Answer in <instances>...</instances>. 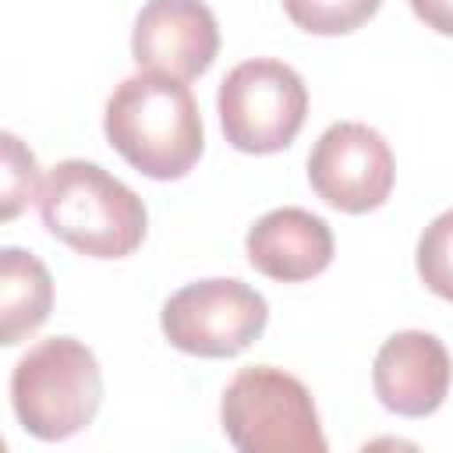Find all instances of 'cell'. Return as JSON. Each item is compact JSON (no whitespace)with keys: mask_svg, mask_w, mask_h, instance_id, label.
<instances>
[{"mask_svg":"<svg viewBox=\"0 0 453 453\" xmlns=\"http://www.w3.org/2000/svg\"><path fill=\"white\" fill-rule=\"evenodd\" d=\"M39 166L35 156L21 145L18 134H4V219H14L32 198H39Z\"/></svg>","mask_w":453,"mask_h":453,"instance_id":"5bb4252c","label":"cell"},{"mask_svg":"<svg viewBox=\"0 0 453 453\" xmlns=\"http://www.w3.org/2000/svg\"><path fill=\"white\" fill-rule=\"evenodd\" d=\"M418 21L439 35H453V0H411Z\"/></svg>","mask_w":453,"mask_h":453,"instance_id":"9a60e30c","label":"cell"},{"mask_svg":"<svg viewBox=\"0 0 453 453\" xmlns=\"http://www.w3.org/2000/svg\"><path fill=\"white\" fill-rule=\"evenodd\" d=\"M53 308L50 269L25 248L0 251V340L4 347L32 336Z\"/></svg>","mask_w":453,"mask_h":453,"instance_id":"8fae6325","label":"cell"},{"mask_svg":"<svg viewBox=\"0 0 453 453\" xmlns=\"http://www.w3.org/2000/svg\"><path fill=\"white\" fill-rule=\"evenodd\" d=\"M219 421L241 453H326L308 386L273 365H251L230 379Z\"/></svg>","mask_w":453,"mask_h":453,"instance_id":"277c9868","label":"cell"},{"mask_svg":"<svg viewBox=\"0 0 453 453\" xmlns=\"http://www.w3.org/2000/svg\"><path fill=\"white\" fill-rule=\"evenodd\" d=\"M382 0H283L287 18L311 35H347L361 28Z\"/></svg>","mask_w":453,"mask_h":453,"instance_id":"7c38bea8","label":"cell"},{"mask_svg":"<svg viewBox=\"0 0 453 453\" xmlns=\"http://www.w3.org/2000/svg\"><path fill=\"white\" fill-rule=\"evenodd\" d=\"M219 53V25L205 0H149L131 28V57L138 71L191 81L212 67Z\"/></svg>","mask_w":453,"mask_h":453,"instance_id":"ba28073f","label":"cell"},{"mask_svg":"<svg viewBox=\"0 0 453 453\" xmlns=\"http://www.w3.org/2000/svg\"><path fill=\"white\" fill-rule=\"evenodd\" d=\"M11 403L21 428L42 442L81 432L103 403L96 354L74 336L39 340L11 372Z\"/></svg>","mask_w":453,"mask_h":453,"instance_id":"3957f363","label":"cell"},{"mask_svg":"<svg viewBox=\"0 0 453 453\" xmlns=\"http://www.w3.org/2000/svg\"><path fill=\"white\" fill-rule=\"evenodd\" d=\"M226 142L248 156L287 149L308 117V88L301 74L273 57L237 64L216 96Z\"/></svg>","mask_w":453,"mask_h":453,"instance_id":"5b68a950","label":"cell"},{"mask_svg":"<svg viewBox=\"0 0 453 453\" xmlns=\"http://www.w3.org/2000/svg\"><path fill=\"white\" fill-rule=\"evenodd\" d=\"M418 276L421 283L442 297V301H453V209L439 212L425 234L418 237Z\"/></svg>","mask_w":453,"mask_h":453,"instance_id":"4fadbf2b","label":"cell"},{"mask_svg":"<svg viewBox=\"0 0 453 453\" xmlns=\"http://www.w3.org/2000/svg\"><path fill=\"white\" fill-rule=\"evenodd\" d=\"M333 230L322 216L283 205L255 219V226L244 237L248 262L280 283H301L319 276L333 262Z\"/></svg>","mask_w":453,"mask_h":453,"instance_id":"30bf717a","label":"cell"},{"mask_svg":"<svg viewBox=\"0 0 453 453\" xmlns=\"http://www.w3.org/2000/svg\"><path fill=\"white\" fill-rule=\"evenodd\" d=\"M42 226L88 258H124L145 241V202L88 159L57 163L39 188Z\"/></svg>","mask_w":453,"mask_h":453,"instance_id":"7a4b0ae2","label":"cell"},{"mask_svg":"<svg viewBox=\"0 0 453 453\" xmlns=\"http://www.w3.org/2000/svg\"><path fill=\"white\" fill-rule=\"evenodd\" d=\"M308 180L326 205L361 216L389 198L396 159L375 127L361 120H340L319 134L308 156Z\"/></svg>","mask_w":453,"mask_h":453,"instance_id":"52a82bcc","label":"cell"},{"mask_svg":"<svg viewBox=\"0 0 453 453\" xmlns=\"http://www.w3.org/2000/svg\"><path fill=\"white\" fill-rule=\"evenodd\" d=\"M103 131L110 145L152 180L184 177L205 149L202 113L191 88L156 71H138L113 88Z\"/></svg>","mask_w":453,"mask_h":453,"instance_id":"6da1fadb","label":"cell"},{"mask_svg":"<svg viewBox=\"0 0 453 453\" xmlns=\"http://www.w3.org/2000/svg\"><path fill=\"white\" fill-rule=\"evenodd\" d=\"M170 347L195 357H234L269 326L265 297L241 280H198L166 297L159 311Z\"/></svg>","mask_w":453,"mask_h":453,"instance_id":"8992f818","label":"cell"},{"mask_svg":"<svg viewBox=\"0 0 453 453\" xmlns=\"http://www.w3.org/2000/svg\"><path fill=\"white\" fill-rule=\"evenodd\" d=\"M453 379L449 350L435 333L400 329L393 333L372 365V386L386 411L400 418H428L442 407Z\"/></svg>","mask_w":453,"mask_h":453,"instance_id":"9c48e42d","label":"cell"}]
</instances>
